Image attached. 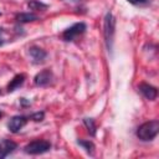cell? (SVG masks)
Here are the masks:
<instances>
[{"instance_id": "e0dca14e", "label": "cell", "mask_w": 159, "mask_h": 159, "mask_svg": "<svg viewBox=\"0 0 159 159\" xmlns=\"http://www.w3.org/2000/svg\"><path fill=\"white\" fill-rule=\"evenodd\" d=\"M4 42H5V37H4V29H1V27H0V46H1V45H4Z\"/></svg>"}, {"instance_id": "5bb4252c", "label": "cell", "mask_w": 159, "mask_h": 159, "mask_svg": "<svg viewBox=\"0 0 159 159\" xmlns=\"http://www.w3.org/2000/svg\"><path fill=\"white\" fill-rule=\"evenodd\" d=\"M83 123L87 127V129L91 133V135H94L96 134V124H94V120L92 118H84L83 119Z\"/></svg>"}, {"instance_id": "3957f363", "label": "cell", "mask_w": 159, "mask_h": 159, "mask_svg": "<svg viewBox=\"0 0 159 159\" xmlns=\"http://www.w3.org/2000/svg\"><path fill=\"white\" fill-rule=\"evenodd\" d=\"M103 32H104V39L107 42L108 48L112 47V42H113V36H114V30H116V20L113 17V15L111 12L106 14L104 17V25H103Z\"/></svg>"}, {"instance_id": "9a60e30c", "label": "cell", "mask_w": 159, "mask_h": 159, "mask_svg": "<svg viewBox=\"0 0 159 159\" xmlns=\"http://www.w3.org/2000/svg\"><path fill=\"white\" fill-rule=\"evenodd\" d=\"M43 117H45V113L43 112H37V113H34V114H31V119L32 120H35V122H41L42 119H43Z\"/></svg>"}, {"instance_id": "2e32d148", "label": "cell", "mask_w": 159, "mask_h": 159, "mask_svg": "<svg viewBox=\"0 0 159 159\" xmlns=\"http://www.w3.org/2000/svg\"><path fill=\"white\" fill-rule=\"evenodd\" d=\"M127 1L133 5H147L149 2V0H127Z\"/></svg>"}, {"instance_id": "ba28073f", "label": "cell", "mask_w": 159, "mask_h": 159, "mask_svg": "<svg viewBox=\"0 0 159 159\" xmlns=\"http://www.w3.org/2000/svg\"><path fill=\"white\" fill-rule=\"evenodd\" d=\"M51 81H52V72L50 70H43L35 76V84L40 87L50 84Z\"/></svg>"}, {"instance_id": "6da1fadb", "label": "cell", "mask_w": 159, "mask_h": 159, "mask_svg": "<svg viewBox=\"0 0 159 159\" xmlns=\"http://www.w3.org/2000/svg\"><path fill=\"white\" fill-rule=\"evenodd\" d=\"M159 133V122L157 119L143 123L137 129V137L143 142L153 140Z\"/></svg>"}, {"instance_id": "7c38bea8", "label": "cell", "mask_w": 159, "mask_h": 159, "mask_svg": "<svg viewBox=\"0 0 159 159\" xmlns=\"http://www.w3.org/2000/svg\"><path fill=\"white\" fill-rule=\"evenodd\" d=\"M27 6L31 9V10H46L47 9V5L39 1V0H29L27 1Z\"/></svg>"}, {"instance_id": "5b68a950", "label": "cell", "mask_w": 159, "mask_h": 159, "mask_svg": "<svg viewBox=\"0 0 159 159\" xmlns=\"http://www.w3.org/2000/svg\"><path fill=\"white\" fill-rule=\"evenodd\" d=\"M26 122H27V118H26V117H24V116H14V117L9 120L7 128H9L10 132L17 133L20 129L24 128V125L26 124Z\"/></svg>"}, {"instance_id": "277c9868", "label": "cell", "mask_w": 159, "mask_h": 159, "mask_svg": "<svg viewBox=\"0 0 159 159\" xmlns=\"http://www.w3.org/2000/svg\"><path fill=\"white\" fill-rule=\"evenodd\" d=\"M84 31H86V24L84 22H76L62 32V39L67 42L75 41L76 37L82 35Z\"/></svg>"}, {"instance_id": "ac0fdd59", "label": "cell", "mask_w": 159, "mask_h": 159, "mask_svg": "<svg viewBox=\"0 0 159 159\" xmlns=\"http://www.w3.org/2000/svg\"><path fill=\"white\" fill-rule=\"evenodd\" d=\"M1 116H2V113H1V112H0V117H1Z\"/></svg>"}, {"instance_id": "30bf717a", "label": "cell", "mask_w": 159, "mask_h": 159, "mask_svg": "<svg viewBox=\"0 0 159 159\" xmlns=\"http://www.w3.org/2000/svg\"><path fill=\"white\" fill-rule=\"evenodd\" d=\"M24 81H25V75H24V73L16 75V76L10 81V83H9V86H7V91H9V92H12V91L17 89V88L24 83Z\"/></svg>"}, {"instance_id": "8fae6325", "label": "cell", "mask_w": 159, "mask_h": 159, "mask_svg": "<svg viewBox=\"0 0 159 159\" xmlns=\"http://www.w3.org/2000/svg\"><path fill=\"white\" fill-rule=\"evenodd\" d=\"M37 15L32 14V12H21L19 15H16V20L19 22H30V21H35L37 20Z\"/></svg>"}, {"instance_id": "8992f818", "label": "cell", "mask_w": 159, "mask_h": 159, "mask_svg": "<svg viewBox=\"0 0 159 159\" xmlns=\"http://www.w3.org/2000/svg\"><path fill=\"white\" fill-rule=\"evenodd\" d=\"M138 88H139L140 93H142L147 99H149V101H154V99L157 98V96H158V89H157L154 86L149 84V83H140V84L138 86Z\"/></svg>"}, {"instance_id": "4fadbf2b", "label": "cell", "mask_w": 159, "mask_h": 159, "mask_svg": "<svg viewBox=\"0 0 159 159\" xmlns=\"http://www.w3.org/2000/svg\"><path fill=\"white\" fill-rule=\"evenodd\" d=\"M88 154H93V152H94V144L92 143V142H89V140H82V139H80L78 142H77Z\"/></svg>"}, {"instance_id": "52a82bcc", "label": "cell", "mask_w": 159, "mask_h": 159, "mask_svg": "<svg viewBox=\"0 0 159 159\" xmlns=\"http://www.w3.org/2000/svg\"><path fill=\"white\" fill-rule=\"evenodd\" d=\"M17 148V144L10 139H2L0 142V159L7 157L10 153H12Z\"/></svg>"}, {"instance_id": "d6986e66", "label": "cell", "mask_w": 159, "mask_h": 159, "mask_svg": "<svg viewBox=\"0 0 159 159\" xmlns=\"http://www.w3.org/2000/svg\"><path fill=\"white\" fill-rule=\"evenodd\" d=\"M72 1H78V0H72Z\"/></svg>"}, {"instance_id": "7a4b0ae2", "label": "cell", "mask_w": 159, "mask_h": 159, "mask_svg": "<svg viewBox=\"0 0 159 159\" xmlns=\"http://www.w3.org/2000/svg\"><path fill=\"white\" fill-rule=\"evenodd\" d=\"M51 149V143L43 139H37V140H32L29 144L25 145L24 150L27 154L31 155H36V154H43L46 152H48Z\"/></svg>"}, {"instance_id": "9c48e42d", "label": "cell", "mask_w": 159, "mask_h": 159, "mask_svg": "<svg viewBox=\"0 0 159 159\" xmlns=\"http://www.w3.org/2000/svg\"><path fill=\"white\" fill-rule=\"evenodd\" d=\"M29 53H30V56H31V58H32V61H34L35 63H41V62H43V60H45L46 56H47L46 51L42 50V48H40V47H37V46H31V47L29 48Z\"/></svg>"}]
</instances>
